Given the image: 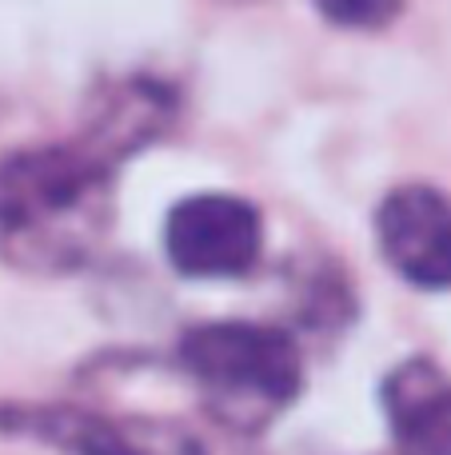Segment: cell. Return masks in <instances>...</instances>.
Returning a JSON list of instances; mask_svg holds the SVG:
<instances>
[{
  "label": "cell",
  "mask_w": 451,
  "mask_h": 455,
  "mask_svg": "<svg viewBox=\"0 0 451 455\" xmlns=\"http://www.w3.org/2000/svg\"><path fill=\"white\" fill-rule=\"evenodd\" d=\"M116 168L84 140L0 156V259L40 275L92 264L116 220Z\"/></svg>",
  "instance_id": "6da1fadb"
},
{
  "label": "cell",
  "mask_w": 451,
  "mask_h": 455,
  "mask_svg": "<svg viewBox=\"0 0 451 455\" xmlns=\"http://www.w3.org/2000/svg\"><path fill=\"white\" fill-rule=\"evenodd\" d=\"M176 360L204 392L208 408L236 427H264L292 408L304 387V360L292 331L252 320H208L180 336Z\"/></svg>",
  "instance_id": "7a4b0ae2"
},
{
  "label": "cell",
  "mask_w": 451,
  "mask_h": 455,
  "mask_svg": "<svg viewBox=\"0 0 451 455\" xmlns=\"http://www.w3.org/2000/svg\"><path fill=\"white\" fill-rule=\"evenodd\" d=\"M0 432L52 443L64 455H208L188 427L76 403H0Z\"/></svg>",
  "instance_id": "3957f363"
},
{
  "label": "cell",
  "mask_w": 451,
  "mask_h": 455,
  "mask_svg": "<svg viewBox=\"0 0 451 455\" xmlns=\"http://www.w3.org/2000/svg\"><path fill=\"white\" fill-rule=\"evenodd\" d=\"M164 251L184 275L232 280L252 272L260 259L264 220L244 196H228V192L184 196L164 220Z\"/></svg>",
  "instance_id": "277c9868"
},
{
  "label": "cell",
  "mask_w": 451,
  "mask_h": 455,
  "mask_svg": "<svg viewBox=\"0 0 451 455\" xmlns=\"http://www.w3.org/2000/svg\"><path fill=\"white\" fill-rule=\"evenodd\" d=\"M380 251L407 283L451 288V196L431 184H404L384 196L376 212Z\"/></svg>",
  "instance_id": "5b68a950"
},
{
  "label": "cell",
  "mask_w": 451,
  "mask_h": 455,
  "mask_svg": "<svg viewBox=\"0 0 451 455\" xmlns=\"http://www.w3.org/2000/svg\"><path fill=\"white\" fill-rule=\"evenodd\" d=\"M384 411L404 455H451V376L436 360L396 363L384 379Z\"/></svg>",
  "instance_id": "8992f818"
},
{
  "label": "cell",
  "mask_w": 451,
  "mask_h": 455,
  "mask_svg": "<svg viewBox=\"0 0 451 455\" xmlns=\"http://www.w3.org/2000/svg\"><path fill=\"white\" fill-rule=\"evenodd\" d=\"M168 120H172L168 88L148 84V80H120L92 104V124H88L84 144H92L100 156L120 164L128 152L156 140L168 128Z\"/></svg>",
  "instance_id": "52a82bcc"
},
{
  "label": "cell",
  "mask_w": 451,
  "mask_h": 455,
  "mask_svg": "<svg viewBox=\"0 0 451 455\" xmlns=\"http://www.w3.org/2000/svg\"><path fill=\"white\" fill-rule=\"evenodd\" d=\"M320 12L340 28H360V32H376L388 28L400 16L404 0H312Z\"/></svg>",
  "instance_id": "ba28073f"
}]
</instances>
